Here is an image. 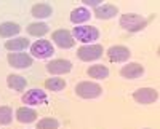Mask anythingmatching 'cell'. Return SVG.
Returning a JSON list of instances; mask_svg holds the SVG:
<instances>
[{
  "instance_id": "8fae6325",
  "label": "cell",
  "mask_w": 160,
  "mask_h": 129,
  "mask_svg": "<svg viewBox=\"0 0 160 129\" xmlns=\"http://www.w3.org/2000/svg\"><path fill=\"white\" fill-rule=\"evenodd\" d=\"M47 70L53 75H64L72 70V62L68 59H55L47 64Z\"/></svg>"
},
{
  "instance_id": "8992f818",
  "label": "cell",
  "mask_w": 160,
  "mask_h": 129,
  "mask_svg": "<svg viewBox=\"0 0 160 129\" xmlns=\"http://www.w3.org/2000/svg\"><path fill=\"white\" fill-rule=\"evenodd\" d=\"M21 100L24 102L26 105H43L48 102V96L45 91L38 88H32L29 91H26L21 97Z\"/></svg>"
},
{
  "instance_id": "7c38bea8",
  "label": "cell",
  "mask_w": 160,
  "mask_h": 129,
  "mask_svg": "<svg viewBox=\"0 0 160 129\" xmlns=\"http://www.w3.org/2000/svg\"><path fill=\"white\" fill-rule=\"evenodd\" d=\"M144 73V67L138 62H128L127 66L120 69V75L127 80H136Z\"/></svg>"
},
{
  "instance_id": "ffe728a7",
  "label": "cell",
  "mask_w": 160,
  "mask_h": 129,
  "mask_svg": "<svg viewBox=\"0 0 160 129\" xmlns=\"http://www.w3.org/2000/svg\"><path fill=\"white\" fill-rule=\"evenodd\" d=\"M87 75L90 78H95V80H104L109 76V69L102 66V64H98V66H91L87 70Z\"/></svg>"
},
{
  "instance_id": "d6986e66",
  "label": "cell",
  "mask_w": 160,
  "mask_h": 129,
  "mask_svg": "<svg viewBox=\"0 0 160 129\" xmlns=\"http://www.w3.org/2000/svg\"><path fill=\"white\" fill-rule=\"evenodd\" d=\"M31 13H32L34 18L43 19V18H50V16L53 15V8H51V5H48V3H37V5L32 7Z\"/></svg>"
},
{
  "instance_id": "30bf717a",
  "label": "cell",
  "mask_w": 160,
  "mask_h": 129,
  "mask_svg": "<svg viewBox=\"0 0 160 129\" xmlns=\"http://www.w3.org/2000/svg\"><path fill=\"white\" fill-rule=\"evenodd\" d=\"M130 56H131V51L122 45H114L108 49V58L111 62H125L130 59Z\"/></svg>"
},
{
  "instance_id": "cb8c5ba5",
  "label": "cell",
  "mask_w": 160,
  "mask_h": 129,
  "mask_svg": "<svg viewBox=\"0 0 160 129\" xmlns=\"http://www.w3.org/2000/svg\"><path fill=\"white\" fill-rule=\"evenodd\" d=\"M59 121L55 118H43L37 123V129H58Z\"/></svg>"
},
{
  "instance_id": "ac0fdd59",
  "label": "cell",
  "mask_w": 160,
  "mask_h": 129,
  "mask_svg": "<svg viewBox=\"0 0 160 129\" xmlns=\"http://www.w3.org/2000/svg\"><path fill=\"white\" fill-rule=\"evenodd\" d=\"M16 120L19 123H32L37 120V112L29 107H19L16 110Z\"/></svg>"
},
{
  "instance_id": "ba28073f",
  "label": "cell",
  "mask_w": 160,
  "mask_h": 129,
  "mask_svg": "<svg viewBox=\"0 0 160 129\" xmlns=\"http://www.w3.org/2000/svg\"><path fill=\"white\" fill-rule=\"evenodd\" d=\"M53 38V42H55L59 48L62 49H69L75 45V40H74V37L69 30H66V29H59V30H55L51 35Z\"/></svg>"
},
{
  "instance_id": "484cf974",
  "label": "cell",
  "mask_w": 160,
  "mask_h": 129,
  "mask_svg": "<svg viewBox=\"0 0 160 129\" xmlns=\"http://www.w3.org/2000/svg\"><path fill=\"white\" fill-rule=\"evenodd\" d=\"M146 129H149V127H146Z\"/></svg>"
},
{
  "instance_id": "44dd1931",
  "label": "cell",
  "mask_w": 160,
  "mask_h": 129,
  "mask_svg": "<svg viewBox=\"0 0 160 129\" xmlns=\"http://www.w3.org/2000/svg\"><path fill=\"white\" fill-rule=\"evenodd\" d=\"M48 24L45 22H32L28 25V34L32 37H43L45 34H48Z\"/></svg>"
},
{
  "instance_id": "7a4b0ae2",
  "label": "cell",
  "mask_w": 160,
  "mask_h": 129,
  "mask_svg": "<svg viewBox=\"0 0 160 129\" xmlns=\"http://www.w3.org/2000/svg\"><path fill=\"white\" fill-rule=\"evenodd\" d=\"M118 24L128 32H138L141 29H144L148 25V19L136 15V13H127V15L120 16Z\"/></svg>"
},
{
  "instance_id": "3957f363",
  "label": "cell",
  "mask_w": 160,
  "mask_h": 129,
  "mask_svg": "<svg viewBox=\"0 0 160 129\" xmlns=\"http://www.w3.org/2000/svg\"><path fill=\"white\" fill-rule=\"evenodd\" d=\"M75 94L82 99H96L102 94V88L93 81H82L75 86Z\"/></svg>"
},
{
  "instance_id": "603a6c76",
  "label": "cell",
  "mask_w": 160,
  "mask_h": 129,
  "mask_svg": "<svg viewBox=\"0 0 160 129\" xmlns=\"http://www.w3.org/2000/svg\"><path fill=\"white\" fill-rule=\"evenodd\" d=\"M13 121V110L7 105H0V124H10Z\"/></svg>"
},
{
  "instance_id": "2e32d148",
  "label": "cell",
  "mask_w": 160,
  "mask_h": 129,
  "mask_svg": "<svg viewBox=\"0 0 160 129\" xmlns=\"http://www.w3.org/2000/svg\"><path fill=\"white\" fill-rule=\"evenodd\" d=\"M7 85L8 88H11L13 91H24L26 86H28V80L21 75H8L7 76Z\"/></svg>"
},
{
  "instance_id": "7402d4cb",
  "label": "cell",
  "mask_w": 160,
  "mask_h": 129,
  "mask_svg": "<svg viewBox=\"0 0 160 129\" xmlns=\"http://www.w3.org/2000/svg\"><path fill=\"white\" fill-rule=\"evenodd\" d=\"M45 88L48 91H55V93H59L66 88V81L64 78H58V76H53V78H48L45 81Z\"/></svg>"
},
{
  "instance_id": "5bb4252c",
  "label": "cell",
  "mask_w": 160,
  "mask_h": 129,
  "mask_svg": "<svg viewBox=\"0 0 160 129\" xmlns=\"http://www.w3.org/2000/svg\"><path fill=\"white\" fill-rule=\"evenodd\" d=\"M117 13H118V8L115 5H109V3H104V5H99L98 8H95V16L98 19H111Z\"/></svg>"
},
{
  "instance_id": "e0dca14e",
  "label": "cell",
  "mask_w": 160,
  "mask_h": 129,
  "mask_svg": "<svg viewBox=\"0 0 160 129\" xmlns=\"http://www.w3.org/2000/svg\"><path fill=\"white\" fill-rule=\"evenodd\" d=\"M21 32V27H19V24L16 22H2L0 24V37H3V38H10V37H15Z\"/></svg>"
},
{
  "instance_id": "277c9868",
  "label": "cell",
  "mask_w": 160,
  "mask_h": 129,
  "mask_svg": "<svg viewBox=\"0 0 160 129\" xmlns=\"http://www.w3.org/2000/svg\"><path fill=\"white\" fill-rule=\"evenodd\" d=\"M104 53V48L102 45H83L77 49V56L80 61H85V62H90V61H96L102 56Z\"/></svg>"
},
{
  "instance_id": "9c48e42d",
  "label": "cell",
  "mask_w": 160,
  "mask_h": 129,
  "mask_svg": "<svg viewBox=\"0 0 160 129\" xmlns=\"http://www.w3.org/2000/svg\"><path fill=\"white\" fill-rule=\"evenodd\" d=\"M8 64L15 69H29L32 66V58L26 53H10L7 58Z\"/></svg>"
},
{
  "instance_id": "9a60e30c",
  "label": "cell",
  "mask_w": 160,
  "mask_h": 129,
  "mask_svg": "<svg viewBox=\"0 0 160 129\" xmlns=\"http://www.w3.org/2000/svg\"><path fill=\"white\" fill-rule=\"evenodd\" d=\"M31 46V42L28 40V38L24 37H16L13 38V40H7L5 43V48L8 51H11V53H16V51H24L26 48Z\"/></svg>"
},
{
  "instance_id": "52a82bcc",
  "label": "cell",
  "mask_w": 160,
  "mask_h": 129,
  "mask_svg": "<svg viewBox=\"0 0 160 129\" xmlns=\"http://www.w3.org/2000/svg\"><path fill=\"white\" fill-rule=\"evenodd\" d=\"M133 99H135L138 104L149 105V104H154V102L158 99V93L154 88H139L133 93Z\"/></svg>"
},
{
  "instance_id": "5b68a950",
  "label": "cell",
  "mask_w": 160,
  "mask_h": 129,
  "mask_svg": "<svg viewBox=\"0 0 160 129\" xmlns=\"http://www.w3.org/2000/svg\"><path fill=\"white\" fill-rule=\"evenodd\" d=\"M31 53L37 59H48L55 54V48L48 40H37L31 45Z\"/></svg>"
},
{
  "instance_id": "4fadbf2b",
  "label": "cell",
  "mask_w": 160,
  "mask_h": 129,
  "mask_svg": "<svg viewBox=\"0 0 160 129\" xmlns=\"http://www.w3.org/2000/svg\"><path fill=\"white\" fill-rule=\"evenodd\" d=\"M90 18H91V11L87 7H78V8H74L71 11V22H74L75 25L87 22Z\"/></svg>"
},
{
  "instance_id": "6da1fadb",
  "label": "cell",
  "mask_w": 160,
  "mask_h": 129,
  "mask_svg": "<svg viewBox=\"0 0 160 129\" xmlns=\"http://www.w3.org/2000/svg\"><path fill=\"white\" fill-rule=\"evenodd\" d=\"M72 37L74 40H78L85 45H91L99 38V30L93 25H75L72 29Z\"/></svg>"
},
{
  "instance_id": "d4e9b609",
  "label": "cell",
  "mask_w": 160,
  "mask_h": 129,
  "mask_svg": "<svg viewBox=\"0 0 160 129\" xmlns=\"http://www.w3.org/2000/svg\"><path fill=\"white\" fill-rule=\"evenodd\" d=\"M82 2H83V5H87V7H95V8H98V7L101 5L102 0H82Z\"/></svg>"
}]
</instances>
